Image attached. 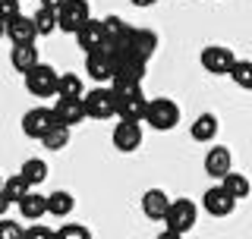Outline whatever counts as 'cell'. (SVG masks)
<instances>
[{"label": "cell", "instance_id": "6da1fadb", "mask_svg": "<svg viewBox=\"0 0 252 239\" xmlns=\"http://www.w3.org/2000/svg\"><path fill=\"white\" fill-rule=\"evenodd\" d=\"M110 91L117 94V117L123 123H145L148 98L136 82H110Z\"/></svg>", "mask_w": 252, "mask_h": 239}, {"label": "cell", "instance_id": "7a4b0ae2", "mask_svg": "<svg viewBox=\"0 0 252 239\" xmlns=\"http://www.w3.org/2000/svg\"><path fill=\"white\" fill-rule=\"evenodd\" d=\"M145 123L158 132H170L180 123V107L170 98H148V110H145Z\"/></svg>", "mask_w": 252, "mask_h": 239}, {"label": "cell", "instance_id": "3957f363", "mask_svg": "<svg viewBox=\"0 0 252 239\" xmlns=\"http://www.w3.org/2000/svg\"><path fill=\"white\" fill-rule=\"evenodd\" d=\"M82 107H85V117L92 120H110L117 117V94L110 91V85H94L92 91H85Z\"/></svg>", "mask_w": 252, "mask_h": 239}, {"label": "cell", "instance_id": "277c9868", "mask_svg": "<svg viewBox=\"0 0 252 239\" xmlns=\"http://www.w3.org/2000/svg\"><path fill=\"white\" fill-rule=\"evenodd\" d=\"M195 220H199V208H195V202H189V198H173L167 217H164V227H167L170 233L186 236L189 230L195 227Z\"/></svg>", "mask_w": 252, "mask_h": 239}, {"label": "cell", "instance_id": "5b68a950", "mask_svg": "<svg viewBox=\"0 0 252 239\" xmlns=\"http://www.w3.org/2000/svg\"><path fill=\"white\" fill-rule=\"evenodd\" d=\"M89 19H94L89 0H66V3L57 10L60 31H66V35H79V29H82Z\"/></svg>", "mask_w": 252, "mask_h": 239}, {"label": "cell", "instance_id": "8992f818", "mask_svg": "<svg viewBox=\"0 0 252 239\" xmlns=\"http://www.w3.org/2000/svg\"><path fill=\"white\" fill-rule=\"evenodd\" d=\"M57 69L47 66V63H38L35 69H29L26 73V89L29 94H35V98H51V94H57Z\"/></svg>", "mask_w": 252, "mask_h": 239}, {"label": "cell", "instance_id": "52a82bcc", "mask_svg": "<svg viewBox=\"0 0 252 239\" xmlns=\"http://www.w3.org/2000/svg\"><path fill=\"white\" fill-rule=\"evenodd\" d=\"M54 126H57L54 107H32V110H26V117H22V132H26L29 139H38V142H41Z\"/></svg>", "mask_w": 252, "mask_h": 239}, {"label": "cell", "instance_id": "ba28073f", "mask_svg": "<svg viewBox=\"0 0 252 239\" xmlns=\"http://www.w3.org/2000/svg\"><path fill=\"white\" fill-rule=\"evenodd\" d=\"M199 60H202L205 73H211V76H230V69L236 66L233 51L230 47H220V44H208Z\"/></svg>", "mask_w": 252, "mask_h": 239}, {"label": "cell", "instance_id": "9c48e42d", "mask_svg": "<svg viewBox=\"0 0 252 239\" xmlns=\"http://www.w3.org/2000/svg\"><path fill=\"white\" fill-rule=\"evenodd\" d=\"M76 44H79V51H82L85 57H89V54L104 51V47H107V38H104V22H101V19H89L82 29H79Z\"/></svg>", "mask_w": 252, "mask_h": 239}, {"label": "cell", "instance_id": "30bf717a", "mask_svg": "<svg viewBox=\"0 0 252 239\" xmlns=\"http://www.w3.org/2000/svg\"><path fill=\"white\" fill-rule=\"evenodd\" d=\"M85 73H89V79H94L98 85H110V82H114V57H110L107 47L85 57Z\"/></svg>", "mask_w": 252, "mask_h": 239}, {"label": "cell", "instance_id": "8fae6325", "mask_svg": "<svg viewBox=\"0 0 252 239\" xmlns=\"http://www.w3.org/2000/svg\"><path fill=\"white\" fill-rule=\"evenodd\" d=\"M205 173L215 179H224L227 173H233V154L224 145H211L205 151Z\"/></svg>", "mask_w": 252, "mask_h": 239}, {"label": "cell", "instance_id": "7c38bea8", "mask_svg": "<svg viewBox=\"0 0 252 239\" xmlns=\"http://www.w3.org/2000/svg\"><path fill=\"white\" fill-rule=\"evenodd\" d=\"M202 208L211 214V217H227V214H233V208H236V198H230L224 192V186H211L208 192L202 195Z\"/></svg>", "mask_w": 252, "mask_h": 239}, {"label": "cell", "instance_id": "4fadbf2b", "mask_svg": "<svg viewBox=\"0 0 252 239\" xmlns=\"http://www.w3.org/2000/svg\"><path fill=\"white\" fill-rule=\"evenodd\" d=\"M54 117H57L60 126H66V129H73L85 120V107H82V98H57V104H54Z\"/></svg>", "mask_w": 252, "mask_h": 239}, {"label": "cell", "instance_id": "5bb4252c", "mask_svg": "<svg viewBox=\"0 0 252 239\" xmlns=\"http://www.w3.org/2000/svg\"><path fill=\"white\" fill-rule=\"evenodd\" d=\"M142 145V123H117L114 126V148L123 151V154H129V151H136Z\"/></svg>", "mask_w": 252, "mask_h": 239}, {"label": "cell", "instance_id": "9a60e30c", "mask_svg": "<svg viewBox=\"0 0 252 239\" xmlns=\"http://www.w3.org/2000/svg\"><path fill=\"white\" fill-rule=\"evenodd\" d=\"M170 202L173 198H167L164 189H148V192L142 195V211H145L148 220H161L164 224V217H167V211H170Z\"/></svg>", "mask_w": 252, "mask_h": 239}, {"label": "cell", "instance_id": "2e32d148", "mask_svg": "<svg viewBox=\"0 0 252 239\" xmlns=\"http://www.w3.org/2000/svg\"><path fill=\"white\" fill-rule=\"evenodd\" d=\"M6 38H10L13 44H35L38 31H35V22H32V16H16V19L6 22Z\"/></svg>", "mask_w": 252, "mask_h": 239}, {"label": "cell", "instance_id": "e0dca14e", "mask_svg": "<svg viewBox=\"0 0 252 239\" xmlns=\"http://www.w3.org/2000/svg\"><path fill=\"white\" fill-rule=\"evenodd\" d=\"M10 63H13V69H19L22 76L29 73V69H35L38 63V47L35 44H13V51H10Z\"/></svg>", "mask_w": 252, "mask_h": 239}, {"label": "cell", "instance_id": "ac0fdd59", "mask_svg": "<svg viewBox=\"0 0 252 239\" xmlns=\"http://www.w3.org/2000/svg\"><path fill=\"white\" fill-rule=\"evenodd\" d=\"M19 214L26 220H32V224H35V220H41L44 214H47V195H41V192H35V189H32V192L19 202Z\"/></svg>", "mask_w": 252, "mask_h": 239}, {"label": "cell", "instance_id": "d6986e66", "mask_svg": "<svg viewBox=\"0 0 252 239\" xmlns=\"http://www.w3.org/2000/svg\"><path fill=\"white\" fill-rule=\"evenodd\" d=\"M104 22V38H107V47H117V44H123L126 38H129V22L123 19V16H107V19H101Z\"/></svg>", "mask_w": 252, "mask_h": 239}, {"label": "cell", "instance_id": "ffe728a7", "mask_svg": "<svg viewBox=\"0 0 252 239\" xmlns=\"http://www.w3.org/2000/svg\"><path fill=\"white\" fill-rule=\"evenodd\" d=\"M76 208V198L73 192H66V189H57V192L47 195V214L51 217H69Z\"/></svg>", "mask_w": 252, "mask_h": 239}, {"label": "cell", "instance_id": "44dd1931", "mask_svg": "<svg viewBox=\"0 0 252 239\" xmlns=\"http://www.w3.org/2000/svg\"><path fill=\"white\" fill-rule=\"evenodd\" d=\"M189 135H192V142H202V145L215 142V135H218V117H215V114H202V117L192 123Z\"/></svg>", "mask_w": 252, "mask_h": 239}, {"label": "cell", "instance_id": "7402d4cb", "mask_svg": "<svg viewBox=\"0 0 252 239\" xmlns=\"http://www.w3.org/2000/svg\"><path fill=\"white\" fill-rule=\"evenodd\" d=\"M19 173H22V179H26L29 186L35 189V186H41V182L47 179L51 167H47V161H44V157H29V161L22 164V170H19Z\"/></svg>", "mask_w": 252, "mask_h": 239}, {"label": "cell", "instance_id": "603a6c76", "mask_svg": "<svg viewBox=\"0 0 252 239\" xmlns=\"http://www.w3.org/2000/svg\"><path fill=\"white\" fill-rule=\"evenodd\" d=\"M32 22H35V31H38V35H54V31L60 29L57 10H51V6H38L35 16H32Z\"/></svg>", "mask_w": 252, "mask_h": 239}, {"label": "cell", "instance_id": "cb8c5ba5", "mask_svg": "<svg viewBox=\"0 0 252 239\" xmlns=\"http://www.w3.org/2000/svg\"><path fill=\"white\" fill-rule=\"evenodd\" d=\"M220 186H224V192L230 195V198H236V202H240V198H246V195L252 192V182L243 177V173H227V177L220 179Z\"/></svg>", "mask_w": 252, "mask_h": 239}, {"label": "cell", "instance_id": "d4e9b609", "mask_svg": "<svg viewBox=\"0 0 252 239\" xmlns=\"http://www.w3.org/2000/svg\"><path fill=\"white\" fill-rule=\"evenodd\" d=\"M29 192H32V186L22 179V173H16V177H6V182H3V198H6L10 205H19Z\"/></svg>", "mask_w": 252, "mask_h": 239}, {"label": "cell", "instance_id": "484cf974", "mask_svg": "<svg viewBox=\"0 0 252 239\" xmlns=\"http://www.w3.org/2000/svg\"><path fill=\"white\" fill-rule=\"evenodd\" d=\"M57 98H85L82 79H79L76 73H63L60 82H57Z\"/></svg>", "mask_w": 252, "mask_h": 239}, {"label": "cell", "instance_id": "4316f807", "mask_svg": "<svg viewBox=\"0 0 252 239\" xmlns=\"http://www.w3.org/2000/svg\"><path fill=\"white\" fill-rule=\"evenodd\" d=\"M69 132H73V129H66V126L57 123V126H54V129L41 139V145H44L47 151H63V148L69 145Z\"/></svg>", "mask_w": 252, "mask_h": 239}, {"label": "cell", "instance_id": "83f0119b", "mask_svg": "<svg viewBox=\"0 0 252 239\" xmlns=\"http://www.w3.org/2000/svg\"><path fill=\"white\" fill-rule=\"evenodd\" d=\"M230 79H233V85L252 91V60H236V66L230 69Z\"/></svg>", "mask_w": 252, "mask_h": 239}, {"label": "cell", "instance_id": "f1b7e54d", "mask_svg": "<svg viewBox=\"0 0 252 239\" xmlns=\"http://www.w3.org/2000/svg\"><path fill=\"white\" fill-rule=\"evenodd\" d=\"M57 239H92V230L85 224H63L57 230Z\"/></svg>", "mask_w": 252, "mask_h": 239}, {"label": "cell", "instance_id": "f546056e", "mask_svg": "<svg viewBox=\"0 0 252 239\" xmlns=\"http://www.w3.org/2000/svg\"><path fill=\"white\" fill-rule=\"evenodd\" d=\"M0 239H26V227L16 224L13 217H3L0 220Z\"/></svg>", "mask_w": 252, "mask_h": 239}, {"label": "cell", "instance_id": "4dcf8cb0", "mask_svg": "<svg viewBox=\"0 0 252 239\" xmlns=\"http://www.w3.org/2000/svg\"><path fill=\"white\" fill-rule=\"evenodd\" d=\"M26 239H57V230H51L44 224H32L26 230Z\"/></svg>", "mask_w": 252, "mask_h": 239}, {"label": "cell", "instance_id": "1f68e13d", "mask_svg": "<svg viewBox=\"0 0 252 239\" xmlns=\"http://www.w3.org/2000/svg\"><path fill=\"white\" fill-rule=\"evenodd\" d=\"M0 16H3L6 22L16 19V16H22V10H19V0H0Z\"/></svg>", "mask_w": 252, "mask_h": 239}, {"label": "cell", "instance_id": "d6a6232c", "mask_svg": "<svg viewBox=\"0 0 252 239\" xmlns=\"http://www.w3.org/2000/svg\"><path fill=\"white\" fill-rule=\"evenodd\" d=\"M66 0H41V6H51V10H60Z\"/></svg>", "mask_w": 252, "mask_h": 239}, {"label": "cell", "instance_id": "836d02e7", "mask_svg": "<svg viewBox=\"0 0 252 239\" xmlns=\"http://www.w3.org/2000/svg\"><path fill=\"white\" fill-rule=\"evenodd\" d=\"M6 208H10V202H6V198H3V192H0V220L6 217Z\"/></svg>", "mask_w": 252, "mask_h": 239}, {"label": "cell", "instance_id": "e575fe53", "mask_svg": "<svg viewBox=\"0 0 252 239\" xmlns=\"http://www.w3.org/2000/svg\"><path fill=\"white\" fill-rule=\"evenodd\" d=\"M129 3H132V6H142V10H145V6H155L158 0H129Z\"/></svg>", "mask_w": 252, "mask_h": 239}, {"label": "cell", "instance_id": "d590c367", "mask_svg": "<svg viewBox=\"0 0 252 239\" xmlns=\"http://www.w3.org/2000/svg\"><path fill=\"white\" fill-rule=\"evenodd\" d=\"M155 239H183V236H180V233H170V230H164V233H158Z\"/></svg>", "mask_w": 252, "mask_h": 239}, {"label": "cell", "instance_id": "8d00e7d4", "mask_svg": "<svg viewBox=\"0 0 252 239\" xmlns=\"http://www.w3.org/2000/svg\"><path fill=\"white\" fill-rule=\"evenodd\" d=\"M3 35H6V19L0 16V38H3Z\"/></svg>", "mask_w": 252, "mask_h": 239}, {"label": "cell", "instance_id": "74e56055", "mask_svg": "<svg viewBox=\"0 0 252 239\" xmlns=\"http://www.w3.org/2000/svg\"><path fill=\"white\" fill-rule=\"evenodd\" d=\"M3 182H6V179H3V173H0V192H3Z\"/></svg>", "mask_w": 252, "mask_h": 239}]
</instances>
